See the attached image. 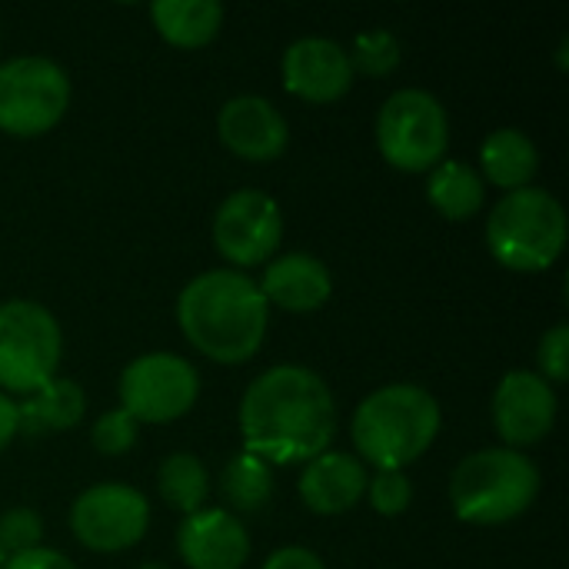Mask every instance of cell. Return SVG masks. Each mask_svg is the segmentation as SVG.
<instances>
[{"label":"cell","mask_w":569,"mask_h":569,"mask_svg":"<svg viewBox=\"0 0 569 569\" xmlns=\"http://www.w3.org/2000/svg\"><path fill=\"white\" fill-rule=\"evenodd\" d=\"M247 453L267 463H310L337 433V403L327 380L307 367L280 363L260 373L240 400Z\"/></svg>","instance_id":"obj_1"},{"label":"cell","mask_w":569,"mask_h":569,"mask_svg":"<svg viewBox=\"0 0 569 569\" xmlns=\"http://www.w3.org/2000/svg\"><path fill=\"white\" fill-rule=\"evenodd\" d=\"M177 320L183 337L217 363L250 360L263 337L270 307L240 270H207L193 277L177 297Z\"/></svg>","instance_id":"obj_2"},{"label":"cell","mask_w":569,"mask_h":569,"mask_svg":"<svg viewBox=\"0 0 569 569\" xmlns=\"http://www.w3.org/2000/svg\"><path fill=\"white\" fill-rule=\"evenodd\" d=\"M440 423L443 413L430 390L417 383H390L357 407L350 437L357 453L377 470H403L433 447Z\"/></svg>","instance_id":"obj_3"},{"label":"cell","mask_w":569,"mask_h":569,"mask_svg":"<svg viewBox=\"0 0 569 569\" xmlns=\"http://www.w3.org/2000/svg\"><path fill=\"white\" fill-rule=\"evenodd\" d=\"M540 493L537 463L510 447L477 450L450 477V503L463 523L500 527L523 517Z\"/></svg>","instance_id":"obj_4"},{"label":"cell","mask_w":569,"mask_h":569,"mask_svg":"<svg viewBox=\"0 0 569 569\" xmlns=\"http://www.w3.org/2000/svg\"><path fill=\"white\" fill-rule=\"evenodd\" d=\"M487 247L493 260L517 273L553 267L567 247V210L543 187L503 193L487 220Z\"/></svg>","instance_id":"obj_5"},{"label":"cell","mask_w":569,"mask_h":569,"mask_svg":"<svg viewBox=\"0 0 569 569\" xmlns=\"http://www.w3.org/2000/svg\"><path fill=\"white\" fill-rule=\"evenodd\" d=\"M377 147L397 170H433L450 147V117L443 103L420 87L390 93L377 113Z\"/></svg>","instance_id":"obj_6"},{"label":"cell","mask_w":569,"mask_h":569,"mask_svg":"<svg viewBox=\"0 0 569 569\" xmlns=\"http://www.w3.org/2000/svg\"><path fill=\"white\" fill-rule=\"evenodd\" d=\"M63 333L53 313L33 300L0 303V387L10 393H37L57 377Z\"/></svg>","instance_id":"obj_7"},{"label":"cell","mask_w":569,"mask_h":569,"mask_svg":"<svg viewBox=\"0 0 569 569\" xmlns=\"http://www.w3.org/2000/svg\"><path fill=\"white\" fill-rule=\"evenodd\" d=\"M70 107L67 70L40 53H23L0 63V130L37 137L60 123Z\"/></svg>","instance_id":"obj_8"},{"label":"cell","mask_w":569,"mask_h":569,"mask_svg":"<svg viewBox=\"0 0 569 569\" xmlns=\"http://www.w3.org/2000/svg\"><path fill=\"white\" fill-rule=\"evenodd\" d=\"M200 393V377L177 353H143L120 373V410L137 423H170L183 417Z\"/></svg>","instance_id":"obj_9"},{"label":"cell","mask_w":569,"mask_h":569,"mask_svg":"<svg viewBox=\"0 0 569 569\" xmlns=\"http://www.w3.org/2000/svg\"><path fill=\"white\" fill-rule=\"evenodd\" d=\"M150 527V503L127 483H97L83 490L70 507L73 537L97 553L130 550Z\"/></svg>","instance_id":"obj_10"},{"label":"cell","mask_w":569,"mask_h":569,"mask_svg":"<svg viewBox=\"0 0 569 569\" xmlns=\"http://www.w3.org/2000/svg\"><path fill=\"white\" fill-rule=\"evenodd\" d=\"M283 237L280 203L263 190H233L213 217V247L233 267L270 263Z\"/></svg>","instance_id":"obj_11"},{"label":"cell","mask_w":569,"mask_h":569,"mask_svg":"<svg viewBox=\"0 0 569 569\" xmlns=\"http://www.w3.org/2000/svg\"><path fill=\"white\" fill-rule=\"evenodd\" d=\"M557 423V393L533 370H510L493 393V427L510 450L540 443Z\"/></svg>","instance_id":"obj_12"},{"label":"cell","mask_w":569,"mask_h":569,"mask_svg":"<svg viewBox=\"0 0 569 569\" xmlns=\"http://www.w3.org/2000/svg\"><path fill=\"white\" fill-rule=\"evenodd\" d=\"M353 83L350 53L330 37H300L283 53V87L307 103H333Z\"/></svg>","instance_id":"obj_13"},{"label":"cell","mask_w":569,"mask_h":569,"mask_svg":"<svg viewBox=\"0 0 569 569\" xmlns=\"http://www.w3.org/2000/svg\"><path fill=\"white\" fill-rule=\"evenodd\" d=\"M217 133L233 157L250 163L277 160L290 140L287 117L257 93H240L227 100L217 113Z\"/></svg>","instance_id":"obj_14"},{"label":"cell","mask_w":569,"mask_h":569,"mask_svg":"<svg viewBox=\"0 0 569 569\" xmlns=\"http://www.w3.org/2000/svg\"><path fill=\"white\" fill-rule=\"evenodd\" d=\"M177 550L190 569H240L250 560V533L223 507L197 510L180 523Z\"/></svg>","instance_id":"obj_15"},{"label":"cell","mask_w":569,"mask_h":569,"mask_svg":"<svg viewBox=\"0 0 569 569\" xmlns=\"http://www.w3.org/2000/svg\"><path fill=\"white\" fill-rule=\"evenodd\" d=\"M267 307H280L290 313L320 310L333 293V277L323 260L313 253H287L263 267V280L257 283Z\"/></svg>","instance_id":"obj_16"},{"label":"cell","mask_w":569,"mask_h":569,"mask_svg":"<svg viewBox=\"0 0 569 569\" xmlns=\"http://www.w3.org/2000/svg\"><path fill=\"white\" fill-rule=\"evenodd\" d=\"M367 467L350 453H320L303 467L300 497L320 517H340L367 493Z\"/></svg>","instance_id":"obj_17"},{"label":"cell","mask_w":569,"mask_h":569,"mask_svg":"<svg viewBox=\"0 0 569 569\" xmlns=\"http://www.w3.org/2000/svg\"><path fill=\"white\" fill-rule=\"evenodd\" d=\"M480 167H483V183L490 180L493 187L513 193V190H523L530 187V180L537 177L540 170V153H537V143L517 130V127H500L493 130L483 147H480Z\"/></svg>","instance_id":"obj_18"},{"label":"cell","mask_w":569,"mask_h":569,"mask_svg":"<svg viewBox=\"0 0 569 569\" xmlns=\"http://www.w3.org/2000/svg\"><path fill=\"white\" fill-rule=\"evenodd\" d=\"M83 413H87V397H83L80 383H73L67 377L63 380L53 377L37 393H30V400L17 403V423L30 437L73 430L83 420Z\"/></svg>","instance_id":"obj_19"},{"label":"cell","mask_w":569,"mask_h":569,"mask_svg":"<svg viewBox=\"0 0 569 569\" xmlns=\"http://www.w3.org/2000/svg\"><path fill=\"white\" fill-rule=\"evenodd\" d=\"M150 17L157 33L173 47H203L223 27V7L217 0H157Z\"/></svg>","instance_id":"obj_20"},{"label":"cell","mask_w":569,"mask_h":569,"mask_svg":"<svg viewBox=\"0 0 569 569\" xmlns=\"http://www.w3.org/2000/svg\"><path fill=\"white\" fill-rule=\"evenodd\" d=\"M427 200L447 220H470L483 210L487 183L483 177L463 160H440L427 180Z\"/></svg>","instance_id":"obj_21"},{"label":"cell","mask_w":569,"mask_h":569,"mask_svg":"<svg viewBox=\"0 0 569 569\" xmlns=\"http://www.w3.org/2000/svg\"><path fill=\"white\" fill-rule=\"evenodd\" d=\"M157 490L163 503H170L180 513H197L207 503L210 493V477L207 467L193 453H170L160 470H157Z\"/></svg>","instance_id":"obj_22"},{"label":"cell","mask_w":569,"mask_h":569,"mask_svg":"<svg viewBox=\"0 0 569 569\" xmlns=\"http://www.w3.org/2000/svg\"><path fill=\"white\" fill-rule=\"evenodd\" d=\"M220 493L240 513H253V510L267 507L270 497H273V470H270V463L253 457V453H247V450L237 453L223 467Z\"/></svg>","instance_id":"obj_23"},{"label":"cell","mask_w":569,"mask_h":569,"mask_svg":"<svg viewBox=\"0 0 569 569\" xmlns=\"http://www.w3.org/2000/svg\"><path fill=\"white\" fill-rule=\"evenodd\" d=\"M350 53V63H353V73H367V77H387L400 67L403 60V47L397 40V33L377 27V30H363L357 40H353V50Z\"/></svg>","instance_id":"obj_24"},{"label":"cell","mask_w":569,"mask_h":569,"mask_svg":"<svg viewBox=\"0 0 569 569\" xmlns=\"http://www.w3.org/2000/svg\"><path fill=\"white\" fill-rule=\"evenodd\" d=\"M137 433H140V423L127 413V410H107L97 417L93 430H90V440H93V450L103 453V457H123L127 450H133L137 443Z\"/></svg>","instance_id":"obj_25"},{"label":"cell","mask_w":569,"mask_h":569,"mask_svg":"<svg viewBox=\"0 0 569 569\" xmlns=\"http://www.w3.org/2000/svg\"><path fill=\"white\" fill-rule=\"evenodd\" d=\"M43 537V520L30 507H13L0 517V550L17 557L37 550Z\"/></svg>","instance_id":"obj_26"},{"label":"cell","mask_w":569,"mask_h":569,"mask_svg":"<svg viewBox=\"0 0 569 569\" xmlns=\"http://www.w3.org/2000/svg\"><path fill=\"white\" fill-rule=\"evenodd\" d=\"M367 497L380 517H400L413 500V483L403 470H377V477L367 483Z\"/></svg>","instance_id":"obj_27"},{"label":"cell","mask_w":569,"mask_h":569,"mask_svg":"<svg viewBox=\"0 0 569 569\" xmlns=\"http://www.w3.org/2000/svg\"><path fill=\"white\" fill-rule=\"evenodd\" d=\"M537 360H540V377L547 383H563L569 377V327L567 323H557L543 333L540 340V350H537Z\"/></svg>","instance_id":"obj_28"},{"label":"cell","mask_w":569,"mask_h":569,"mask_svg":"<svg viewBox=\"0 0 569 569\" xmlns=\"http://www.w3.org/2000/svg\"><path fill=\"white\" fill-rule=\"evenodd\" d=\"M3 569H77L63 553L57 550H47V547H37V550H27V553H17L10 557Z\"/></svg>","instance_id":"obj_29"},{"label":"cell","mask_w":569,"mask_h":569,"mask_svg":"<svg viewBox=\"0 0 569 569\" xmlns=\"http://www.w3.org/2000/svg\"><path fill=\"white\" fill-rule=\"evenodd\" d=\"M263 569H327L323 560L313 550L303 547H283L277 553H270V560L263 563Z\"/></svg>","instance_id":"obj_30"},{"label":"cell","mask_w":569,"mask_h":569,"mask_svg":"<svg viewBox=\"0 0 569 569\" xmlns=\"http://www.w3.org/2000/svg\"><path fill=\"white\" fill-rule=\"evenodd\" d=\"M17 433H20V423H17V403H13L7 393H0V450H3Z\"/></svg>","instance_id":"obj_31"},{"label":"cell","mask_w":569,"mask_h":569,"mask_svg":"<svg viewBox=\"0 0 569 569\" xmlns=\"http://www.w3.org/2000/svg\"><path fill=\"white\" fill-rule=\"evenodd\" d=\"M140 569H163L160 563H147V567H140Z\"/></svg>","instance_id":"obj_32"},{"label":"cell","mask_w":569,"mask_h":569,"mask_svg":"<svg viewBox=\"0 0 569 569\" xmlns=\"http://www.w3.org/2000/svg\"><path fill=\"white\" fill-rule=\"evenodd\" d=\"M3 563H7V553L0 550V569H3Z\"/></svg>","instance_id":"obj_33"}]
</instances>
